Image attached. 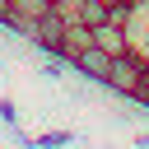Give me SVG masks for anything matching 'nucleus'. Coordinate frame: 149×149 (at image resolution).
Listing matches in <instances>:
<instances>
[{"label": "nucleus", "instance_id": "nucleus-1", "mask_svg": "<svg viewBox=\"0 0 149 149\" xmlns=\"http://www.w3.org/2000/svg\"><path fill=\"white\" fill-rule=\"evenodd\" d=\"M102 88L116 93V98L140 102V93H144V56L140 51H116L112 65H107V74H102Z\"/></svg>", "mask_w": 149, "mask_h": 149}, {"label": "nucleus", "instance_id": "nucleus-2", "mask_svg": "<svg viewBox=\"0 0 149 149\" xmlns=\"http://www.w3.org/2000/svg\"><path fill=\"white\" fill-rule=\"evenodd\" d=\"M107 65H112V56H107L102 47H93V42H88L79 56H70V74H79V79H88V84H98V88H102Z\"/></svg>", "mask_w": 149, "mask_h": 149}, {"label": "nucleus", "instance_id": "nucleus-3", "mask_svg": "<svg viewBox=\"0 0 149 149\" xmlns=\"http://www.w3.org/2000/svg\"><path fill=\"white\" fill-rule=\"evenodd\" d=\"M88 42H93V28H88V23H79V19H65V33H61V47H56V51L70 61V56H79Z\"/></svg>", "mask_w": 149, "mask_h": 149}, {"label": "nucleus", "instance_id": "nucleus-4", "mask_svg": "<svg viewBox=\"0 0 149 149\" xmlns=\"http://www.w3.org/2000/svg\"><path fill=\"white\" fill-rule=\"evenodd\" d=\"M93 47H102L107 56H116V51H130V42H126V28H121V23H112V19L93 28Z\"/></svg>", "mask_w": 149, "mask_h": 149}, {"label": "nucleus", "instance_id": "nucleus-5", "mask_svg": "<svg viewBox=\"0 0 149 149\" xmlns=\"http://www.w3.org/2000/svg\"><path fill=\"white\" fill-rule=\"evenodd\" d=\"M107 14H112V5H107V0H79V9H74V19H79V23H88V28L107 23Z\"/></svg>", "mask_w": 149, "mask_h": 149}, {"label": "nucleus", "instance_id": "nucleus-6", "mask_svg": "<svg viewBox=\"0 0 149 149\" xmlns=\"http://www.w3.org/2000/svg\"><path fill=\"white\" fill-rule=\"evenodd\" d=\"M74 140H79L74 130H47V135L33 140V149H56V144H74Z\"/></svg>", "mask_w": 149, "mask_h": 149}, {"label": "nucleus", "instance_id": "nucleus-7", "mask_svg": "<svg viewBox=\"0 0 149 149\" xmlns=\"http://www.w3.org/2000/svg\"><path fill=\"white\" fill-rule=\"evenodd\" d=\"M9 9H14L19 19H37V14L51 9V0H9Z\"/></svg>", "mask_w": 149, "mask_h": 149}, {"label": "nucleus", "instance_id": "nucleus-8", "mask_svg": "<svg viewBox=\"0 0 149 149\" xmlns=\"http://www.w3.org/2000/svg\"><path fill=\"white\" fill-rule=\"evenodd\" d=\"M0 126H5V130L19 126V107H14V98H0Z\"/></svg>", "mask_w": 149, "mask_h": 149}, {"label": "nucleus", "instance_id": "nucleus-9", "mask_svg": "<svg viewBox=\"0 0 149 149\" xmlns=\"http://www.w3.org/2000/svg\"><path fill=\"white\" fill-rule=\"evenodd\" d=\"M140 102L149 107V51H144V93H140Z\"/></svg>", "mask_w": 149, "mask_h": 149}, {"label": "nucleus", "instance_id": "nucleus-10", "mask_svg": "<svg viewBox=\"0 0 149 149\" xmlns=\"http://www.w3.org/2000/svg\"><path fill=\"white\" fill-rule=\"evenodd\" d=\"M135 149H149V130H140V135H135Z\"/></svg>", "mask_w": 149, "mask_h": 149}]
</instances>
